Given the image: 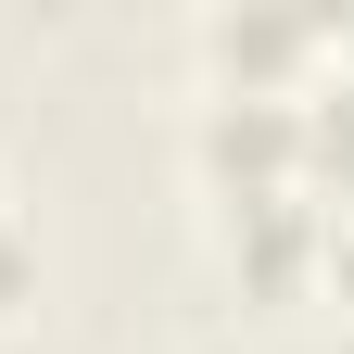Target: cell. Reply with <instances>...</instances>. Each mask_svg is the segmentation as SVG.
Masks as SVG:
<instances>
[{"label": "cell", "instance_id": "1", "mask_svg": "<svg viewBox=\"0 0 354 354\" xmlns=\"http://www.w3.org/2000/svg\"><path fill=\"white\" fill-rule=\"evenodd\" d=\"M304 165H317L329 190L354 203V76H342V88H317V114H304Z\"/></svg>", "mask_w": 354, "mask_h": 354}, {"label": "cell", "instance_id": "2", "mask_svg": "<svg viewBox=\"0 0 354 354\" xmlns=\"http://www.w3.org/2000/svg\"><path fill=\"white\" fill-rule=\"evenodd\" d=\"M26 291V228H13V203H0V304Z\"/></svg>", "mask_w": 354, "mask_h": 354}]
</instances>
